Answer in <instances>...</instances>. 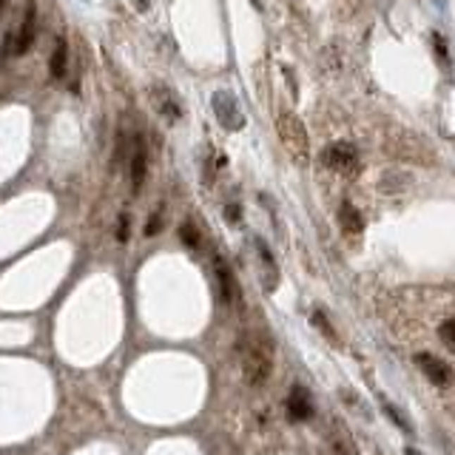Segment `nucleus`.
<instances>
[{
	"label": "nucleus",
	"instance_id": "6e6552de",
	"mask_svg": "<svg viewBox=\"0 0 455 455\" xmlns=\"http://www.w3.org/2000/svg\"><path fill=\"white\" fill-rule=\"evenodd\" d=\"M213 108H216V117L222 120L225 128H239V125L245 123L242 114H239V108H237V100L228 94V92L213 94Z\"/></svg>",
	"mask_w": 455,
	"mask_h": 455
},
{
	"label": "nucleus",
	"instance_id": "f3484780",
	"mask_svg": "<svg viewBox=\"0 0 455 455\" xmlns=\"http://www.w3.org/2000/svg\"><path fill=\"white\" fill-rule=\"evenodd\" d=\"M117 242H128V237H131V216L128 213H120L117 216Z\"/></svg>",
	"mask_w": 455,
	"mask_h": 455
},
{
	"label": "nucleus",
	"instance_id": "f03ea898",
	"mask_svg": "<svg viewBox=\"0 0 455 455\" xmlns=\"http://www.w3.org/2000/svg\"><path fill=\"white\" fill-rule=\"evenodd\" d=\"M276 131H279V139L282 145L287 148V154L299 163L305 166L311 160V137H308V128L301 123L293 111H282L276 117Z\"/></svg>",
	"mask_w": 455,
	"mask_h": 455
},
{
	"label": "nucleus",
	"instance_id": "6ab92c4d",
	"mask_svg": "<svg viewBox=\"0 0 455 455\" xmlns=\"http://www.w3.org/2000/svg\"><path fill=\"white\" fill-rule=\"evenodd\" d=\"M225 216H228V222L237 225V222H239V208H237V205H228V208H225Z\"/></svg>",
	"mask_w": 455,
	"mask_h": 455
},
{
	"label": "nucleus",
	"instance_id": "9b49d317",
	"mask_svg": "<svg viewBox=\"0 0 455 455\" xmlns=\"http://www.w3.org/2000/svg\"><path fill=\"white\" fill-rule=\"evenodd\" d=\"M339 225H342V231L350 234V237H359L364 231V219L359 213V208L353 202H342L339 208Z\"/></svg>",
	"mask_w": 455,
	"mask_h": 455
},
{
	"label": "nucleus",
	"instance_id": "39448f33",
	"mask_svg": "<svg viewBox=\"0 0 455 455\" xmlns=\"http://www.w3.org/2000/svg\"><path fill=\"white\" fill-rule=\"evenodd\" d=\"M35 37H37V9H35V4H26L23 18H20V26H18V35H15V40H12V46H9V51H12L15 57L26 54V51L32 49Z\"/></svg>",
	"mask_w": 455,
	"mask_h": 455
},
{
	"label": "nucleus",
	"instance_id": "a211bd4d",
	"mask_svg": "<svg viewBox=\"0 0 455 455\" xmlns=\"http://www.w3.org/2000/svg\"><path fill=\"white\" fill-rule=\"evenodd\" d=\"M313 325H316V328H319V330H322V333H325V336H328V339H330V342H333V339H336V333H333V330H330V325H328V319H325V316H322V313H313Z\"/></svg>",
	"mask_w": 455,
	"mask_h": 455
},
{
	"label": "nucleus",
	"instance_id": "7ed1b4c3",
	"mask_svg": "<svg viewBox=\"0 0 455 455\" xmlns=\"http://www.w3.org/2000/svg\"><path fill=\"white\" fill-rule=\"evenodd\" d=\"M322 163H325L333 174L353 177V174H359V151H356L353 142H330V145L322 151Z\"/></svg>",
	"mask_w": 455,
	"mask_h": 455
},
{
	"label": "nucleus",
	"instance_id": "423d86ee",
	"mask_svg": "<svg viewBox=\"0 0 455 455\" xmlns=\"http://www.w3.org/2000/svg\"><path fill=\"white\" fill-rule=\"evenodd\" d=\"M416 364L424 370V375L430 378L435 387H447V385L452 382V370H449L438 356H432V353H418V356H416Z\"/></svg>",
	"mask_w": 455,
	"mask_h": 455
},
{
	"label": "nucleus",
	"instance_id": "dca6fc26",
	"mask_svg": "<svg viewBox=\"0 0 455 455\" xmlns=\"http://www.w3.org/2000/svg\"><path fill=\"white\" fill-rule=\"evenodd\" d=\"M438 336H441V342L455 353V319H447V322L438 328Z\"/></svg>",
	"mask_w": 455,
	"mask_h": 455
},
{
	"label": "nucleus",
	"instance_id": "9d476101",
	"mask_svg": "<svg viewBox=\"0 0 455 455\" xmlns=\"http://www.w3.org/2000/svg\"><path fill=\"white\" fill-rule=\"evenodd\" d=\"M151 100H154L157 111H160V114H163L168 123L182 120V108H180V103H177L174 92H168L166 86H154V89H151Z\"/></svg>",
	"mask_w": 455,
	"mask_h": 455
},
{
	"label": "nucleus",
	"instance_id": "ddd939ff",
	"mask_svg": "<svg viewBox=\"0 0 455 455\" xmlns=\"http://www.w3.org/2000/svg\"><path fill=\"white\" fill-rule=\"evenodd\" d=\"M256 251H259V262H262V273H265V287H268V290H273V287L279 285V268H276V262H273L270 251L265 248V242H259V239H256Z\"/></svg>",
	"mask_w": 455,
	"mask_h": 455
},
{
	"label": "nucleus",
	"instance_id": "2eb2a0df",
	"mask_svg": "<svg viewBox=\"0 0 455 455\" xmlns=\"http://www.w3.org/2000/svg\"><path fill=\"white\" fill-rule=\"evenodd\" d=\"M163 222H166V208L160 205L154 213L148 216V222H145V237H160V231H163Z\"/></svg>",
	"mask_w": 455,
	"mask_h": 455
},
{
	"label": "nucleus",
	"instance_id": "f257e3e1",
	"mask_svg": "<svg viewBox=\"0 0 455 455\" xmlns=\"http://www.w3.org/2000/svg\"><path fill=\"white\" fill-rule=\"evenodd\" d=\"M242 359V375L251 387H265L273 373V347L262 333H245L237 344Z\"/></svg>",
	"mask_w": 455,
	"mask_h": 455
},
{
	"label": "nucleus",
	"instance_id": "20e7f679",
	"mask_svg": "<svg viewBox=\"0 0 455 455\" xmlns=\"http://www.w3.org/2000/svg\"><path fill=\"white\" fill-rule=\"evenodd\" d=\"M145 177H148V148H145V139L137 134L131 139V157H128V180H131V194L134 197L142 191Z\"/></svg>",
	"mask_w": 455,
	"mask_h": 455
},
{
	"label": "nucleus",
	"instance_id": "aec40b11",
	"mask_svg": "<svg viewBox=\"0 0 455 455\" xmlns=\"http://www.w3.org/2000/svg\"><path fill=\"white\" fill-rule=\"evenodd\" d=\"M6 4H9V0H0V15H4V9H6Z\"/></svg>",
	"mask_w": 455,
	"mask_h": 455
},
{
	"label": "nucleus",
	"instance_id": "0eeeda50",
	"mask_svg": "<svg viewBox=\"0 0 455 455\" xmlns=\"http://www.w3.org/2000/svg\"><path fill=\"white\" fill-rule=\"evenodd\" d=\"M213 273H216V287H219L222 305H234V299H237V282H234L231 268H228V262L219 254H213Z\"/></svg>",
	"mask_w": 455,
	"mask_h": 455
},
{
	"label": "nucleus",
	"instance_id": "f8f14e48",
	"mask_svg": "<svg viewBox=\"0 0 455 455\" xmlns=\"http://www.w3.org/2000/svg\"><path fill=\"white\" fill-rule=\"evenodd\" d=\"M49 68H51V77H57V80H63L68 74V43H66V37H57L54 51L49 57Z\"/></svg>",
	"mask_w": 455,
	"mask_h": 455
},
{
	"label": "nucleus",
	"instance_id": "1a4fd4ad",
	"mask_svg": "<svg viewBox=\"0 0 455 455\" xmlns=\"http://www.w3.org/2000/svg\"><path fill=\"white\" fill-rule=\"evenodd\" d=\"M285 407H287V416H290L293 421H308V418L313 416V401H311V396H308L305 387H293V390L287 393Z\"/></svg>",
	"mask_w": 455,
	"mask_h": 455
},
{
	"label": "nucleus",
	"instance_id": "4468645a",
	"mask_svg": "<svg viewBox=\"0 0 455 455\" xmlns=\"http://www.w3.org/2000/svg\"><path fill=\"white\" fill-rule=\"evenodd\" d=\"M180 239H182V245L191 248V251L202 248V237H199V231H197L191 222H182V225H180Z\"/></svg>",
	"mask_w": 455,
	"mask_h": 455
}]
</instances>
